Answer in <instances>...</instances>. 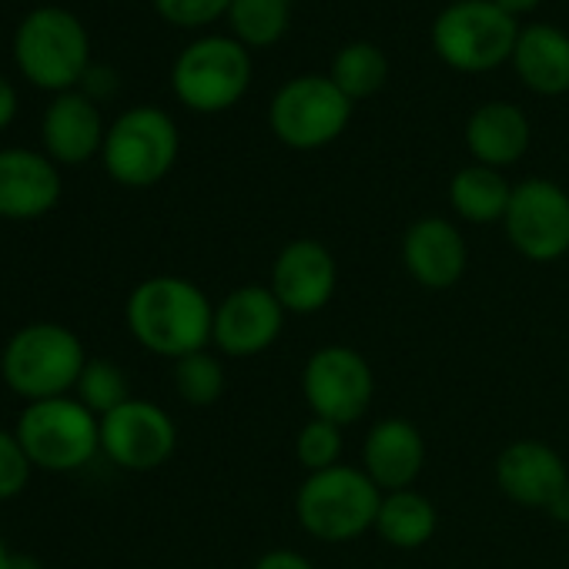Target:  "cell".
Segmentation results:
<instances>
[{"mask_svg": "<svg viewBox=\"0 0 569 569\" xmlns=\"http://www.w3.org/2000/svg\"><path fill=\"white\" fill-rule=\"evenodd\" d=\"M124 322L144 352L178 362L211 346L214 302L191 278L151 274L131 289L124 302Z\"/></svg>", "mask_w": 569, "mask_h": 569, "instance_id": "6da1fadb", "label": "cell"}, {"mask_svg": "<svg viewBox=\"0 0 569 569\" xmlns=\"http://www.w3.org/2000/svg\"><path fill=\"white\" fill-rule=\"evenodd\" d=\"M84 366L81 336L61 322H28L0 349V379L24 406L74 396Z\"/></svg>", "mask_w": 569, "mask_h": 569, "instance_id": "7a4b0ae2", "label": "cell"}, {"mask_svg": "<svg viewBox=\"0 0 569 569\" xmlns=\"http://www.w3.org/2000/svg\"><path fill=\"white\" fill-rule=\"evenodd\" d=\"M382 489L356 466L309 472L296 492V519L319 542H352L376 529Z\"/></svg>", "mask_w": 569, "mask_h": 569, "instance_id": "3957f363", "label": "cell"}, {"mask_svg": "<svg viewBox=\"0 0 569 569\" xmlns=\"http://www.w3.org/2000/svg\"><path fill=\"white\" fill-rule=\"evenodd\" d=\"M14 64L41 91H74L91 68V38L68 8H34L14 31Z\"/></svg>", "mask_w": 569, "mask_h": 569, "instance_id": "277c9868", "label": "cell"}, {"mask_svg": "<svg viewBox=\"0 0 569 569\" xmlns=\"http://www.w3.org/2000/svg\"><path fill=\"white\" fill-rule=\"evenodd\" d=\"M14 432L31 466L41 472H78L101 452V419L74 396L28 402Z\"/></svg>", "mask_w": 569, "mask_h": 569, "instance_id": "5b68a950", "label": "cell"}, {"mask_svg": "<svg viewBox=\"0 0 569 569\" xmlns=\"http://www.w3.org/2000/svg\"><path fill=\"white\" fill-rule=\"evenodd\" d=\"M181 138L168 111L138 104L108 124L101 164L124 188H151L164 181L178 161Z\"/></svg>", "mask_w": 569, "mask_h": 569, "instance_id": "8992f818", "label": "cell"}, {"mask_svg": "<svg viewBox=\"0 0 569 569\" xmlns=\"http://www.w3.org/2000/svg\"><path fill=\"white\" fill-rule=\"evenodd\" d=\"M516 38V18L492 0H456L432 24V51L442 64L462 74L496 71L512 61Z\"/></svg>", "mask_w": 569, "mask_h": 569, "instance_id": "52a82bcc", "label": "cell"}, {"mask_svg": "<svg viewBox=\"0 0 569 569\" xmlns=\"http://www.w3.org/2000/svg\"><path fill=\"white\" fill-rule=\"evenodd\" d=\"M251 84L248 48L234 38H201L191 41L174 68L171 91L174 98L198 114H221L234 108Z\"/></svg>", "mask_w": 569, "mask_h": 569, "instance_id": "ba28073f", "label": "cell"}, {"mask_svg": "<svg viewBox=\"0 0 569 569\" xmlns=\"http://www.w3.org/2000/svg\"><path fill=\"white\" fill-rule=\"evenodd\" d=\"M352 101L326 74H302L281 84L268 108L271 134L292 151H319L342 138Z\"/></svg>", "mask_w": 569, "mask_h": 569, "instance_id": "9c48e42d", "label": "cell"}, {"mask_svg": "<svg viewBox=\"0 0 569 569\" xmlns=\"http://www.w3.org/2000/svg\"><path fill=\"white\" fill-rule=\"evenodd\" d=\"M302 396L316 419L352 426L376 402V372L352 346H322L302 369Z\"/></svg>", "mask_w": 569, "mask_h": 569, "instance_id": "30bf717a", "label": "cell"}, {"mask_svg": "<svg viewBox=\"0 0 569 569\" xmlns=\"http://www.w3.org/2000/svg\"><path fill=\"white\" fill-rule=\"evenodd\" d=\"M502 231L526 261H559L569 251V191L549 178L512 184Z\"/></svg>", "mask_w": 569, "mask_h": 569, "instance_id": "8fae6325", "label": "cell"}, {"mask_svg": "<svg viewBox=\"0 0 569 569\" xmlns=\"http://www.w3.org/2000/svg\"><path fill=\"white\" fill-rule=\"evenodd\" d=\"M496 486L522 509L569 522V466L542 439H516L496 456Z\"/></svg>", "mask_w": 569, "mask_h": 569, "instance_id": "7c38bea8", "label": "cell"}, {"mask_svg": "<svg viewBox=\"0 0 569 569\" xmlns=\"http://www.w3.org/2000/svg\"><path fill=\"white\" fill-rule=\"evenodd\" d=\"M178 449L174 419L151 399H128L101 419V456L124 472L161 469Z\"/></svg>", "mask_w": 569, "mask_h": 569, "instance_id": "4fadbf2b", "label": "cell"}, {"mask_svg": "<svg viewBox=\"0 0 569 569\" xmlns=\"http://www.w3.org/2000/svg\"><path fill=\"white\" fill-rule=\"evenodd\" d=\"M289 312L281 309L268 284H238L218 306L211 326V346L224 359L264 356L284 332Z\"/></svg>", "mask_w": 569, "mask_h": 569, "instance_id": "5bb4252c", "label": "cell"}, {"mask_svg": "<svg viewBox=\"0 0 569 569\" xmlns=\"http://www.w3.org/2000/svg\"><path fill=\"white\" fill-rule=\"evenodd\" d=\"M268 289L289 316H316L339 289V261L319 238H292L271 261Z\"/></svg>", "mask_w": 569, "mask_h": 569, "instance_id": "9a60e30c", "label": "cell"}, {"mask_svg": "<svg viewBox=\"0 0 569 569\" xmlns=\"http://www.w3.org/2000/svg\"><path fill=\"white\" fill-rule=\"evenodd\" d=\"M402 264L409 278L429 292H446L462 281L469 264L466 234L452 218L426 214L416 218L402 234Z\"/></svg>", "mask_w": 569, "mask_h": 569, "instance_id": "2e32d148", "label": "cell"}, {"mask_svg": "<svg viewBox=\"0 0 569 569\" xmlns=\"http://www.w3.org/2000/svg\"><path fill=\"white\" fill-rule=\"evenodd\" d=\"M61 171L44 151L0 148V221H38L61 201Z\"/></svg>", "mask_w": 569, "mask_h": 569, "instance_id": "e0dca14e", "label": "cell"}, {"mask_svg": "<svg viewBox=\"0 0 569 569\" xmlns=\"http://www.w3.org/2000/svg\"><path fill=\"white\" fill-rule=\"evenodd\" d=\"M104 134H108V124L101 118L98 101H91L78 88L54 94L41 118L44 154L64 168H81L91 158H98L104 148Z\"/></svg>", "mask_w": 569, "mask_h": 569, "instance_id": "ac0fdd59", "label": "cell"}, {"mask_svg": "<svg viewBox=\"0 0 569 569\" xmlns=\"http://www.w3.org/2000/svg\"><path fill=\"white\" fill-rule=\"evenodd\" d=\"M362 469L382 489H412V482L426 469V436L416 422L402 416L379 419L362 442Z\"/></svg>", "mask_w": 569, "mask_h": 569, "instance_id": "d6986e66", "label": "cell"}, {"mask_svg": "<svg viewBox=\"0 0 569 569\" xmlns=\"http://www.w3.org/2000/svg\"><path fill=\"white\" fill-rule=\"evenodd\" d=\"M529 118L509 101H486L466 121V148L472 161L496 171L516 164L529 151Z\"/></svg>", "mask_w": 569, "mask_h": 569, "instance_id": "ffe728a7", "label": "cell"}, {"mask_svg": "<svg viewBox=\"0 0 569 569\" xmlns=\"http://www.w3.org/2000/svg\"><path fill=\"white\" fill-rule=\"evenodd\" d=\"M512 71L519 81L542 94L556 98L569 91V34L552 24H529L516 38Z\"/></svg>", "mask_w": 569, "mask_h": 569, "instance_id": "44dd1931", "label": "cell"}, {"mask_svg": "<svg viewBox=\"0 0 569 569\" xmlns=\"http://www.w3.org/2000/svg\"><path fill=\"white\" fill-rule=\"evenodd\" d=\"M439 529V509L436 502L419 489H396L382 492V506L376 516L379 539L392 549H422Z\"/></svg>", "mask_w": 569, "mask_h": 569, "instance_id": "7402d4cb", "label": "cell"}, {"mask_svg": "<svg viewBox=\"0 0 569 569\" xmlns=\"http://www.w3.org/2000/svg\"><path fill=\"white\" fill-rule=\"evenodd\" d=\"M512 184L502 171L486 164L459 168L449 181V208L469 224H502Z\"/></svg>", "mask_w": 569, "mask_h": 569, "instance_id": "603a6c76", "label": "cell"}, {"mask_svg": "<svg viewBox=\"0 0 569 569\" xmlns=\"http://www.w3.org/2000/svg\"><path fill=\"white\" fill-rule=\"evenodd\" d=\"M296 0H231L228 24L244 48H271L284 38Z\"/></svg>", "mask_w": 569, "mask_h": 569, "instance_id": "cb8c5ba5", "label": "cell"}, {"mask_svg": "<svg viewBox=\"0 0 569 569\" xmlns=\"http://www.w3.org/2000/svg\"><path fill=\"white\" fill-rule=\"evenodd\" d=\"M329 78L356 104V101H366V98H372V94L382 91V84L389 78V61H386V54L376 44L352 41V44H346L336 54Z\"/></svg>", "mask_w": 569, "mask_h": 569, "instance_id": "d4e9b609", "label": "cell"}, {"mask_svg": "<svg viewBox=\"0 0 569 569\" xmlns=\"http://www.w3.org/2000/svg\"><path fill=\"white\" fill-rule=\"evenodd\" d=\"M174 392L191 409H208L224 396V366L214 352H191L174 362Z\"/></svg>", "mask_w": 569, "mask_h": 569, "instance_id": "484cf974", "label": "cell"}, {"mask_svg": "<svg viewBox=\"0 0 569 569\" xmlns=\"http://www.w3.org/2000/svg\"><path fill=\"white\" fill-rule=\"evenodd\" d=\"M74 399L91 409L98 419H104L108 412H114L118 406H124L131 396V382H128V372L111 362V359H88L78 386H74Z\"/></svg>", "mask_w": 569, "mask_h": 569, "instance_id": "4316f807", "label": "cell"}, {"mask_svg": "<svg viewBox=\"0 0 569 569\" xmlns=\"http://www.w3.org/2000/svg\"><path fill=\"white\" fill-rule=\"evenodd\" d=\"M346 452V429L326 419H309L296 436V459L306 472H322L332 466H342Z\"/></svg>", "mask_w": 569, "mask_h": 569, "instance_id": "83f0119b", "label": "cell"}, {"mask_svg": "<svg viewBox=\"0 0 569 569\" xmlns=\"http://www.w3.org/2000/svg\"><path fill=\"white\" fill-rule=\"evenodd\" d=\"M31 472H34V466H31L18 432L0 426V502L18 499L28 489Z\"/></svg>", "mask_w": 569, "mask_h": 569, "instance_id": "f1b7e54d", "label": "cell"}, {"mask_svg": "<svg viewBox=\"0 0 569 569\" xmlns=\"http://www.w3.org/2000/svg\"><path fill=\"white\" fill-rule=\"evenodd\" d=\"M231 0H154V11L174 28H208L228 18Z\"/></svg>", "mask_w": 569, "mask_h": 569, "instance_id": "f546056e", "label": "cell"}, {"mask_svg": "<svg viewBox=\"0 0 569 569\" xmlns=\"http://www.w3.org/2000/svg\"><path fill=\"white\" fill-rule=\"evenodd\" d=\"M251 569H316V562L299 549H268L254 559Z\"/></svg>", "mask_w": 569, "mask_h": 569, "instance_id": "4dcf8cb0", "label": "cell"}, {"mask_svg": "<svg viewBox=\"0 0 569 569\" xmlns=\"http://www.w3.org/2000/svg\"><path fill=\"white\" fill-rule=\"evenodd\" d=\"M81 84H84L81 91H84L91 101H108V98L114 94V88H118V78H114V71H111V68H104V64H91Z\"/></svg>", "mask_w": 569, "mask_h": 569, "instance_id": "1f68e13d", "label": "cell"}, {"mask_svg": "<svg viewBox=\"0 0 569 569\" xmlns=\"http://www.w3.org/2000/svg\"><path fill=\"white\" fill-rule=\"evenodd\" d=\"M18 118V91L14 84L0 74V131H8Z\"/></svg>", "mask_w": 569, "mask_h": 569, "instance_id": "d6a6232c", "label": "cell"}, {"mask_svg": "<svg viewBox=\"0 0 569 569\" xmlns=\"http://www.w3.org/2000/svg\"><path fill=\"white\" fill-rule=\"evenodd\" d=\"M492 4L516 18V14H529V11H536V8H539V0H492Z\"/></svg>", "mask_w": 569, "mask_h": 569, "instance_id": "836d02e7", "label": "cell"}, {"mask_svg": "<svg viewBox=\"0 0 569 569\" xmlns=\"http://www.w3.org/2000/svg\"><path fill=\"white\" fill-rule=\"evenodd\" d=\"M11 569H44V562L38 556H31V552H14Z\"/></svg>", "mask_w": 569, "mask_h": 569, "instance_id": "e575fe53", "label": "cell"}, {"mask_svg": "<svg viewBox=\"0 0 569 569\" xmlns=\"http://www.w3.org/2000/svg\"><path fill=\"white\" fill-rule=\"evenodd\" d=\"M11 562H14V552L8 549L4 536H0V569H11Z\"/></svg>", "mask_w": 569, "mask_h": 569, "instance_id": "d590c367", "label": "cell"}]
</instances>
